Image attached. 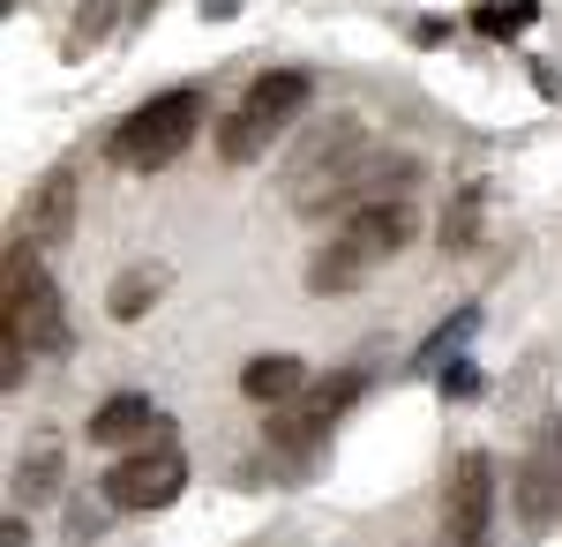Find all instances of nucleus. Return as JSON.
Here are the masks:
<instances>
[{"label":"nucleus","mask_w":562,"mask_h":547,"mask_svg":"<svg viewBox=\"0 0 562 547\" xmlns=\"http://www.w3.org/2000/svg\"><path fill=\"white\" fill-rule=\"evenodd\" d=\"M150 421H158V413H150L143 390H113V398L90 413V443H98V450H135V443L150 435Z\"/></svg>","instance_id":"9d476101"},{"label":"nucleus","mask_w":562,"mask_h":547,"mask_svg":"<svg viewBox=\"0 0 562 547\" xmlns=\"http://www.w3.org/2000/svg\"><path fill=\"white\" fill-rule=\"evenodd\" d=\"M487 525H495V465L487 450H458L442 480V547H487Z\"/></svg>","instance_id":"0eeeda50"},{"label":"nucleus","mask_w":562,"mask_h":547,"mask_svg":"<svg viewBox=\"0 0 562 547\" xmlns=\"http://www.w3.org/2000/svg\"><path fill=\"white\" fill-rule=\"evenodd\" d=\"M53 488H60V450H31L15 465V503H45Z\"/></svg>","instance_id":"ddd939ff"},{"label":"nucleus","mask_w":562,"mask_h":547,"mask_svg":"<svg viewBox=\"0 0 562 547\" xmlns=\"http://www.w3.org/2000/svg\"><path fill=\"white\" fill-rule=\"evenodd\" d=\"M473 241H480V188L458 196V211L442 217V248H473Z\"/></svg>","instance_id":"2eb2a0df"},{"label":"nucleus","mask_w":562,"mask_h":547,"mask_svg":"<svg viewBox=\"0 0 562 547\" xmlns=\"http://www.w3.org/2000/svg\"><path fill=\"white\" fill-rule=\"evenodd\" d=\"M473 390H480L473 360H450V368H442V398H473Z\"/></svg>","instance_id":"a211bd4d"},{"label":"nucleus","mask_w":562,"mask_h":547,"mask_svg":"<svg viewBox=\"0 0 562 547\" xmlns=\"http://www.w3.org/2000/svg\"><path fill=\"white\" fill-rule=\"evenodd\" d=\"M0 331L15 345H38V353H60L68 345V323H60V293L45 278V263L23 241L8 248V278H0Z\"/></svg>","instance_id":"20e7f679"},{"label":"nucleus","mask_w":562,"mask_h":547,"mask_svg":"<svg viewBox=\"0 0 562 547\" xmlns=\"http://www.w3.org/2000/svg\"><path fill=\"white\" fill-rule=\"evenodd\" d=\"M368 390V376H330V382H307L293 405H278L270 413V443L285 450V458H315L323 443H330V427L352 413V398Z\"/></svg>","instance_id":"39448f33"},{"label":"nucleus","mask_w":562,"mask_h":547,"mask_svg":"<svg viewBox=\"0 0 562 547\" xmlns=\"http://www.w3.org/2000/svg\"><path fill=\"white\" fill-rule=\"evenodd\" d=\"M413 233H420V217H413L405 196L338 211V233H330V241L315 248V263H307V293H352V286H368V270H383Z\"/></svg>","instance_id":"f257e3e1"},{"label":"nucleus","mask_w":562,"mask_h":547,"mask_svg":"<svg viewBox=\"0 0 562 547\" xmlns=\"http://www.w3.org/2000/svg\"><path fill=\"white\" fill-rule=\"evenodd\" d=\"M195 127H203V90H166V98H150L143 113H128V121L113 127V166L166 172L173 158H188Z\"/></svg>","instance_id":"7ed1b4c3"},{"label":"nucleus","mask_w":562,"mask_h":547,"mask_svg":"<svg viewBox=\"0 0 562 547\" xmlns=\"http://www.w3.org/2000/svg\"><path fill=\"white\" fill-rule=\"evenodd\" d=\"M180 488H188V458H180V443H135L128 458L105 472V503L135 510V517L166 510Z\"/></svg>","instance_id":"423d86ee"},{"label":"nucleus","mask_w":562,"mask_h":547,"mask_svg":"<svg viewBox=\"0 0 562 547\" xmlns=\"http://www.w3.org/2000/svg\"><path fill=\"white\" fill-rule=\"evenodd\" d=\"M98 533H105V503H68V540H98Z\"/></svg>","instance_id":"f3484780"},{"label":"nucleus","mask_w":562,"mask_h":547,"mask_svg":"<svg viewBox=\"0 0 562 547\" xmlns=\"http://www.w3.org/2000/svg\"><path fill=\"white\" fill-rule=\"evenodd\" d=\"M473 331H480V308L465 300V308H458L450 323H435V337L420 345V353H413V368H442L450 353H465V337H473Z\"/></svg>","instance_id":"f8f14e48"},{"label":"nucleus","mask_w":562,"mask_h":547,"mask_svg":"<svg viewBox=\"0 0 562 547\" xmlns=\"http://www.w3.org/2000/svg\"><path fill=\"white\" fill-rule=\"evenodd\" d=\"M555 510H562V413L532 435V450L518 465V517L540 533V525H555Z\"/></svg>","instance_id":"6e6552de"},{"label":"nucleus","mask_w":562,"mask_h":547,"mask_svg":"<svg viewBox=\"0 0 562 547\" xmlns=\"http://www.w3.org/2000/svg\"><path fill=\"white\" fill-rule=\"evenodd\" d=\"M301 390H307V368L293 360V353H262V360H248V368H240V398H256L262 413L293 405Z\"/></svg>","instance_id":"9b49d317"},{"label":"nucleus","mask_w":562,"mask_h":547,"mask_svg":"<svg viewBox=\"0 0 562 547\" xmlns=\"http://www.w3.org/2000/svg\"><path fill=\"white\" fill-rule=\"evenodd\" d=\"M301 105H307V76L301 68H270V76H256V83L240 90V105L217 121V158H225V166H256V158H270V143L301 121Z\"/></svg>","instance_id":"f03ea898"},{"label":"nucleus","mask_w":562,"mask_h":547,"mask_svg":"<svg viewBox=\"0 0 562 547\" xmlns=\"http://www.w3.org/2000/svg\"><path fill=\"white\" fill-rule=\"evenodd\" d=\"M0 547H23V517H8V525H0Z\"/></svg>","instance_id":"6ab92c4d"},{"label":"nucleus","mask_w":562,"mask_h":547,"mask_svg":"<svg viewBox=\"0 0 562 547\" xmlns=\"http://www.w3.org/2000/svg\"><path fill=\"white\" fill-rule=\"evenodd\" d=\"M150 300H158V270H128V278H121V286L105 293V308H113L121 323H135V315H143Z\"/></svg>","instance_id":"4468645a"},{"label":"nucleus","mask_w":562,"mask_h":547,"mask_svg":"<svg viewBox=\"0 0 562 547\" xmlns=\"http://www.w3.org/2000/svg\"><path fill=\"white\" fill-rule=\"evenodd\" d=\"M23 225H31V241H38V248H60V241L76 233V166H53L38 188H31Z\"/></svg>","instance_id":"1a4fd4ad"},{"label":"nucleus","mask_w":562,"mask_h":547,"mask_svg":"<svg viewBox=\"0 0 562 547\" xmlns=\"http://www.w3.org/2000/svg\"><path fill=\"white\" fill-rule=\"evenodd\" d=\"M532 15H540V8H532V0H510V8H480L473 23H480V31H495V38H510V31H525V23H532Z\"/></svg>","instance_id":"dca6fc26"}]
</instances>
